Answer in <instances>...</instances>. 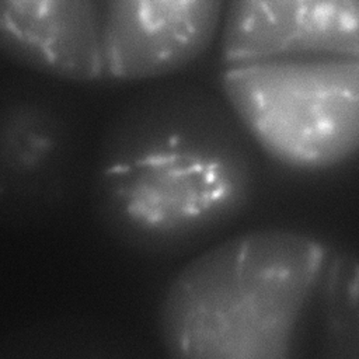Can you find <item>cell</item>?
<instances>
[{
    "mask_svg": "<svg viewBox=\"0 0 359 359\" xmlns=\"http://www.w3.org/2000/svg\"><path fill=\"white\" fill-rule=\"evenodd\" d=\"M0 359L161 358L116 325L94 317L59 316L14 331L0 344Z\"/></svg>",
    "mask_w": 359,
    "mask_h": 359,
    "instance_id": "5",
    "label": "cell"
},
{
    "mask_svg": "<svg viewBox=\"0 0 359 359\" xmlns=\"http://www.w3.org/2000/svg\"><path fill=\"white\" fill-rule=\"evenodd\" d=\"M227 0H0V53L63 81L171 76L219 35Z\"/></svg>",
    "mask_w": 359,
    "mask_h": 359,
    "instance_id": "4",
    "label": "cell"
},
{
    "mask_svg": "<svg viewBox=\"0 0 359 359\" xmlns=\"http://www.w3.org/2000/svg\"><path fill=\"white\" fill-rule=\"evenodd\" d=\"M250 140L226 101L203 88L144 91L111 121L98 150L93 198L101 226L147 258L206 245L254 195Z\"/></svg>",
    "mask_w": 359,
    "mask_h": 359,
    "instance_id": "2",
    "label": "cell"
},
{
    "mask_svg": "<svg viewBox=\"0 0 359 359\" xmlns=\"http://www.w3.org/2000/svg\"><path fill=\"white\" fill-rule=\"evenodd\" d=\"M65 130L59 116L36 102L18 101L0 109V201L8 189L29 185L27 178L45 174L60 157Z\"/></svg>",
    "mask_w": 359,
    "mask_h": 359,
    "instance_id": "6",
    "label": "cell"
},
{
    "mask_svg": "<svg viewBox=\"0 0 359 359\" xmlns=\"http://www.w3.org/2000/svg\"><path fill=\"white\" fill-rule=\"evenodd\" d=\"M226 104L273 161L325 171L359 154V0H227Z\"/></svg>",
    "mask_w": 359,
    "mask_h": 359,
    "instance_id": "3",
    "label": "cell"
},
{
    "mask_svg": "<svg viewBox=\"0 0 359 359\" xmlns=\"http://www.w3.org/2000/svg\"><path fill=\"white\" fill-rule=\"evenodd\" d=\"M165 359H359V250L292 229L202 250L157 313Z\"/></svg>",
    "mask_w": 359,
    "mask_h": 359,
    "instance_id": "1",
    "label": "cell"
}]
</instances>
